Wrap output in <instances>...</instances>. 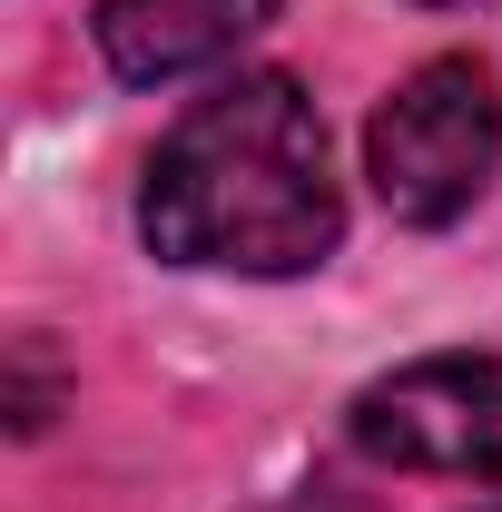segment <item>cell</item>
<instances>
[{
	"label": "cell",
	"instance_id": "cell-4",
	"mask_svg": "<svg viewBox=\"0 0 502 512\" xmlns=\"http://www.w3.org/2000/svg\"><path fill=\"white\" fill-rule=\"evenodd\" d=\"M266 20L276 0H99V60L128 89H158V79L237 60Z\"/></svg>",
	"mask_w": 502,
	"mask_h": 512
},
{
	"label": "cell",
	"instance_id": "cell-1",
	"mask_svg": "<svg viewBox=\"0 0 502 512\" xmlns=\"http://www.w3.org/2000/svg\"><path fill=\"white\" fill-rule=\"evenodd\" d=\"M138 237L168 266L227 276H306L345 237V197L325 168V119L286 69H237L158 138Z\"/></svg>",
	"mask_w": 502,
	"mask_h": 512
},
{
	"label": "cell",
	"instance_id": "cell-5",
	"mask_svg": "<svg viewBox=\"0 0 502 512\" xmlns=\"http://www.w3.org/2000/svg\"><path fill=\"white\" fill-rule=\"evenodd\" d=\"M424 10H463V0H424Z\"/></svg>",
	"mask_w": 502,
	"mask_h": 512
},
{
	"label": "cell",
	"instance_id": "cell-3",
	"mask_svg": "<svg viewBox=\"0 0 502 512\" xmlns=\"http://www.w3.org/2000/svg\"><path fill=\"white\" fill-rule=\"evenodd\" d=\"M355 453H375L394 473H463L502 483V355H424L394 365L355 394L345 414Z\"/></svg>",
	"mask_w": 502,
	"mask_h": 512
},
{
	"label": "cell",
	"instance_id": "cell-2",
	"mask_svg": "<svg viewBox=\"0 0 502 512\" xmlns=\"http://www.w3.org/2000/svg\"><path fill=\"white\" fill-rule=\"evenodd\" d=\"M493 168H502V99H493V69L463 50L394 79V99L365 119V178L404 227L473 217Z\"/></svg>",
	"mask_w": 502,
	"mask_h": 512
}]
</instances>
